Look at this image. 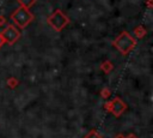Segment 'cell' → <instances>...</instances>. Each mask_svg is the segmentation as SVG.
<instances>
[{
  "label": "cell",
  "instance_id": "obj_1",
  "mask_svg": "<svg viewBox=\"0 0 153 138\" xmlns=\"http://www.w3.org/2000/svg\"><path fill=\"white\" fill-rule=\"evenodd\" d=\"M114 44L118 48V50H121L123 54H127L128 52H130L134 46H135V40L128 34V32H122L120 35V37L114 42Z\"/></svg>",
  "mask_w": 153,
  "mask_h": 138
},
{
  "label": "cell",
  "instance_id": "obj_2",
  "mask_svg": "<svg viewBox=\"0 0 153 138\" xmlns=\"http://www.w3.org/2000/svg\"><path fill=\"white\" fill-rule=\"evenodd\" d=\"M12 18H13V20L16 22V24L17 25H19V28H25L31 20H32V14L29 12V10L27 8H25V7H19L18 10H16L14 12H13V14H12Z\"/></svg>",
  "mask_w": 153,
  "mask_h": 138
},
{
  "label": "cell",
  "instance_id": "obj_3",
  "mask_svg": "<svg viewBox=\"0 0 153 138\" xmlns=\"http://www.w3.org/2000/svg\"><path fill=\"white\" fill-rule=\"evenodd\" d=\"M49 24L55 29V30H61L63 29V26L68 23V18L61 12V11H55L49 18H48Z\"/></svg>",
  "mask_w": 153,
  "mask_h": 138
},
{
  "label": "cell",
  "instance_id": "obj_4",
  "mask_svg": "<svg viewBox=\"0 0 153 138\" xmlns=\"http://www.w3.org/2000/svg\"><path fill=\"white\" fill-rule=\"evenodd\" d=\"M1 35H2V37L5 38V41H7L8 43H14V42L19 38V36H20L18 29L14 28L13 25H8V26L2 31Z\"/></svg>",
  "mask_w": 153,
  "mask_h": 138
},
{
  "label": "cell",
  "instance_id": "obj_5",
  "mask_svg": "<svg viewBox=\"0 0 153 138\" xmlns=\"http://www.w3.org/2000/svg\"><path fill=\"white\" fill-rule=\"evenodd\" d=\"M35 1H36V0H18V2H19L23 7H25V8H27V7H30L31 5H33Z\"/></svg>",
  "mask_w": 153,
  "mask_h": 138
},
{
  "label": "cell",
  "instance_id": "obj_6",
  "mask_svg": "<svg viewBox=\"0 0 153 138\" xmlns=\"http://www.w3.org/2000/svg\"><path fill=\"white\" fill-rule=\"evenodd\" d=\"M4 42H5V38H4V37H2V35L0 34V47L4 44Z\"/></svg>",
  "mask_w": 153,
  "mask_h": 138
},
{
  "label": "cell",
  "instance_id": "obj_7",
  "mask_svg": "<svg viewBox=\"0 0 153 138\" xmlns=\"http://www.w3.org/2000/svg\"><path fill=\"white\" fill-rule=\"evenodd\" d=\"M5 23V19H4V17H0V25L1 24H4Z\"/></svg>",
  "mask_w": 153,
  "mask_h": 138
}]
</instances>
